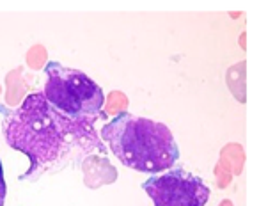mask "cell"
<instances>
[{
	"mask_svg": "<svg viewBox=\"0 0 259 206\" xmlns=\"http://www.w3.org/2000/svg\"><path fill=\"white\" fill-rule=\"evenodd\" d=\"M101 139L122 166L139 173L156 174L174 167L180 158V148L165 125L128 112L105 125Z\"/></svg>",
	"mask_w": 259,
	"mask_h": 206,
	"instance_id": "2",
	"label": "cell"
},
{
	"mask_svg": "<svg viewBox=\"0 0 259 206\" xmlns=\"http://www.w3.org/2000/svg\"><path fill=\"white\" fill-rule=\"evenodd\" d=\"M6 192H8V187H6V180H4V167H2V162H0V206H4Z\"/></svg>",
	"mask_w": 259,
	"mask_h": 206,
	"instance_id": "11",
	"label": "cell"
},
{
	"mask_svg": "<svg viewBox=\"0 0 259 206\" xmlns=\"http://www.w3.org/2000/svg\"><path fill=\"white\" fill-rule=\"evenodd\" d=\"M215 176H217V180H219V187H227V185L231 183V173H227L226 169H224L222 166H217L215 167Z\"/></svg>",
	"mask_w": 259,
	"mask_h": 206,
	"instance_id": "10",
	"label": "cell"
},
{
	"mask_svg": "<svg viewBox=\"0 0 259 206\" xmlns=\"http://www.w3.org/2000/svg\"><path fill=\"white\" fill-rule=\"evenodd\" d=\"M43 96L55 110L69 117H96L105 103V94L93 78L78 69L59 62H47Z\"/></svg>",
	"mask_w": 259,
	"mask_h": 206,
	"instance_id": "3",
	"label": "cell"
},
{
	"mask_svg": "<svg viewBox=\"0 0 259 206\" xmlns=\"http://www.w3.org/2000/svg\"><path fill=\"white\" fill-rule=\"evenodd\" d=\"M142 188L155 206H206L209 199V188L204 181L183 169L151 176L142 183Z\"/></svg>",
	"mask_w": 259,
	"mask_h": 206,
	"instance_id": "4",
	"label": "cell"
},
{
	"mask_svg": "<svg viewBox=\"0 0 259 206\" xmlns=\"http://www.w3.org/2000/svg\"><path fill=\"white\" fill-rule=\"evenodd\" d=\"M82 169L85 173V185L91 188L100 187L101 183H114L117 180V173L105 156L101 158L89 155L83 160Z\"/></svg>",
	"mask_w": 259,
	"mask_h": 206,
	"instance_id": "5",
	"label": "cell"
},
{
	"mask_svg": "<svg viewBox=\"0 0 259 206\" xmlns=\"http://www.w3.org/2000/svg\"><path fill=\"white\" fill-rule=\"evenodd\" d=\"M25 94V86H23V82L18 78V82H15V76H13V73H9L8 76V105L11 107H18L20 100H22V96Z\"/></svg>",
	"mask_w": 259,
	"mask_h": 206,
	"instance_id": "8",
	"label": "cell"
},
{
	"mask_svg": "<svg viewBox=\"0 0 259 206\" xmlns=\"http://www.w3.org/2000/svg\"><path fill=\"white\" fill-rule=\"evenodd\" d=\"M96 117L66 116L45 100L43 93L29 94L16 109H6L2 123L6 141L30 160L22 180H37L45 173L80 163L93 151H105L94 130Z\"/></svg>",
	"mask_w": 259,
	"mask_h": 206,
	"instance_id": "1",
	"label": "cell"
},
{
	"mask_svg": "<svg viewBox=\"0 0 259 206\" xmlns=\"http://www.w3.org/2000/svg\"><path fill=\"white\" fill-rule=\"evenodd\" d=\"M219 206H233V202H231L229 201V199H224V201L222 202H220V204Z\"/></svg>",
	"mask_w": 259,
	"mask_h": 206,
	"instance_id": "12",
	"label": "cell"
},
{
	"mask_svg": "<svg viewBox=\"0 0 259 206\" xmlns=\"http://www.w3.org/2000/svg\"><path fill=\"white\" fill-rule=\"evenodd\" d=\"M27 64H29L32 69H41L45 64H47V50H45L41 45L32 47L29 52H27Z\"/></svg>",
	"mask_w": 259,
	"mask_h": 206,
	"instance_id": "9",
	"label": "cell"
},
{
	"mask_svg": "<svg viewBox=\"0 0 259 206\" xmlns=\"http://www.w3.org/2000/svg\"><path fill=\"white\" fill-rule=\"evenodd\" d=\"M126 107H128V98L124 96V93L112 91L105 101V116H119L126 112Z\"/></svg>",
	"mask_w": 259,
	"mask_h": 206,
	"instance_id": "7",
	"label": "cell"
},
{
	"mask_svg": "<svg viewBox=\"0 0 259 206\" xmlns=\"http://www.w3.org/2000/svg\"><path fill=\"white\" fill-rule=\"evenodd\" d=\"M245 153L240 144H227L220 153V166L231 174H240L243 169Z\"/></svg>",
	"mask_w": 259,
	"mask_h": 206,
	"instance_id": "6",
	"label": "cell"
}]
</instances>
